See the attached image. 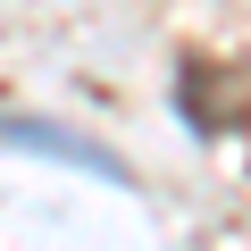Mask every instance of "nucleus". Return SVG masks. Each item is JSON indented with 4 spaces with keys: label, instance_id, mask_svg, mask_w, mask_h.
<instances>
[{
    "label": "nucleus",
    "instance_id": "1",
    "mask_svg": "<svg viewBox=\"0 0 251 251\" xmlns=\"http://www.w3.org/2000/svg\"><path fill=\"white\" fill-rule=\"evenodd\" d=\"M0 143H25V151H50V159H75V168H100V151H84V143L50 134V126H0Z\"/></svg>",
    "mask_w": 251,
    "mask_h": 251
}]
</instances>
